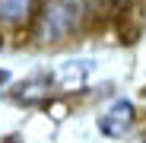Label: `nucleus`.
Instances as JSON below:
<instances>
[{
    "label": "nucleus",
    "instance_id": "obj_1",
    "mask_svg": "<svg viewBox=\"0 0 146 143\" xmlns=\"http://www.w3.org/2000/svg\"><path fill=\"white\" fill-rule=\"evenodd\" d=\"M83 19V0H41L35 7V38L60 41Z\"/></svg>",
    "mask_w": 146,
    "mask_h": 143
},
{
    "label": "nucleus",
    "instance_id": "obj_4",
    "mask_svg": "<svg viewBox=\"0 0 146 143\" xmlns=\"http://www.w3.org/2000/svg\"><path fill=\"white\" fill-rule=\"evenodd\" d=\"M92 3L99 7L105 16H117V13H124V10L133 3V0H92Z\"/></svg>",
    "mask_w": 146,
    "mask_h": 143
},
{
    "label": "nucleus",
    "instance_id": "obj_2",
    "mask_svg": "<svg viewBox=\"0 0 146 143\" xmlns=\"http://www.w3.org/2000/svg\"><path fill=\"white\" fill-rule=\"evenodd\" d=\"M133 124V105L130 102H114L102 118H99V130L108 134V137H124V130Z\"/></svg>",
    "mask_w": 146,
    "mask_h": 143
},
{
    "label": "nucleus",
    "instance_id": "obj_3",
    "mask_svg": "<svg viewBox=\"0 0 146 143\" xmlns=\"http://www.w3.org/2000/svg\"><path fill=\"white\" fill-rule=\"evenodd\" d=\"M35 7V0H0V19L3 22H19L26 19Z\"/></svg>",
    "mask_w": 146,
    "mask_h": 143
}]
</instances>
